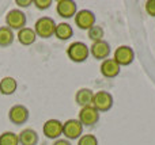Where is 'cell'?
<instances>
[{
	"instance_id": "obj_5",
	"label": "cell",
	"mask_w": 155,
	"mask_h": 145,
	"mask_svg": "<svg viewBox=\"0 0 155 145\" xmlns=\"http://www.w3.org/2000/svg\"><path fill=\"white\" fill-rule=\"evenodd\" d=\"M5 24L8 29L14 30H22L23 27H26V15L22 12L21 10H11L5 15Z\"/></svg>"
},
{
	"instance_id": "obj_7",
	"label": "cell",
	"mask_w": 155,
	"mask_h": 145,
	"mask_svg": "<svg viewBox=\"0 0 155 145\" xmlns=\"http://www.w3.org/2000/svg\"><path fill=\"white\" fill-rule=\"evenodd\" d=\"M74 20L80 30H88L95 24V14L90 10H80L74 16Z\"/></svg>"
},
{
	"instance_id": "obj_25",
	"label": "cell",
	"mask_w": 155,
	"mask_h": 145,
	"mask_svg": "<svg viewBox=\"0 0 155 145\" xmlns=\"http://www.w3.org/2000/svg\"><path fill=\"white\" fill-rule=\"evenodd\" d=\"M15 3L19 5V7H29L30 4H33L31 0H16Z\"/></svg>"
},
{
	"instance_id": "obj_24",
	"label": "cell",
	"mask_w": 155,
	"mask_h": 145,
	"mask_svg": "<svg viewBox=\"0 0 155 145\" xmlns=\"http://www.w3.org/2000/svg\"><path fill=\"white\" fill-rule=\"evenodd\" d=\"M146 11L150 16L155 18V0H147L146 2Z\"/></svg>"
},
{
	"instance_id": "obj_11",
	"label": "cell",
	"mask_w": 155,
	"mask_h": 145,
	"mask_svg": "<svg viewBox=\"0 0 155 145\" xmlns=\"http://www.w3.org/2000/svg\"><path fill=\"white\" fill-rule=\"evenodd\" d=\"M42 133L46 138L57 140L63 134V122L59 119H48L42 126Z\"/></svg>"
},
{
	"instance_id": "obj_9",
	"label": "cell",
	"mask_w": 155,
	"mask_h": 145,
	"mask_svg": "<svg viewBox=\"0 0 155 145\" xmlns=\"http://www.w3.org/2000/svg\"><path fill=\"white\" fill-rule=\"evenodd\" d=\"M78 119H79V122L83 126H94L99 121V113L93 106L82 107L79 111V118Z\"/></svg>"
},
{
	"instance_id": "obj_23",
	"label": "cell",
	"mask_w": 155,
	"mask_h": 145,
	"mask_svg": "<svg viewBox=\"0 0 155 145\" xmlns=\"http://www.w3.org/2000/svg\"><path fill=\"white\" fill-rule=\"evenodd\" d=\"M33 4L38 8V10H46L52 5V0H34Z\"/></svg>"
},
{
	"instance_id": "obj_12",
	"label": "cell",
	"mask_w": 155,
	"mask_h": 145,
	"mask_svg": "<svg viewBox=\"0 0 155 145\" xmlns=\"http://www.w3.org/2000/svg\"><path fill=\"white\" fill-rule=\"evenodd\" d=\"M56 11L61 18L70 19L76 15L78 8L76 3L74 0H57L56 3Z\"/></svg>"
},
{
	"instance_id": "obj_8",
	"label": "cell",
	"mask_w": 155,
	"mask_h": 145,
	"mask_svg": "<svg viewBox=\"0 0 155 145\" xmlns=\"http://www.w3.org/2000/svg\"><path fill=\"white\" fill-rule=\"evenodd\" d=\"M8 119L14 125H23L29 119V110L23 105H15L8 111Z\"/></svg>"
},
{
	"instance_id": "obj_19",
	"label": "cell",
	"mask_w": 155,
	"mask_h": 145,
	"mask_svg": "<svg viewBox=\"0 0 155 145\" xmlns=\"http://www.w3.org/2000/svg\"><path fill=\"white\" fill-rule=\"evenodd\" d=\"M15 39L14 31L11 29H8L7 26H2L0 27V48H7Z\"/></svg>"
},
{
	"instance_id": "obj_6",
	"label": "cell",
	"mask_w": 155,
	"mask_h": 145,
	"mask_svg": "<svg viewBox=\"0 0 155 145\" xmlns=\"http://www.w3.org/2000/svg\"><path fill=\"white\" fill-rule=\"evenodd\" d=\"M135 60V52L131 46L121 45L114 50V61L120 67H127L131 65Z\"/></svg>"
},
{
	"instance_id": "obj_21",
	"label": "cell",
	"mask_w": 155,
	"mask_h": 145,
	"mask_svg": "<svg viewBox=\"0 0 155 145\" xmlns=\"http://www.w3.org/2000/svg\"><path fill=\"white\" fill-rule=\"evenodd\" d=\"M104 29L101 26H95L94 24L91 29L87 30V37L90 38L93 42H98V41H102L104 39Z\"/></svg>"
},
{
	"instance_id": "obj_14",
	"label": "cell",
	"mask_w": 155,
	"mask_h": 145,
	"mask_svg": "<svg viewBox=\"0 0 155 145\" xmlns=\"http://www.w3.org/2000/svg\"><path fill=\"white\" fill-rule=\"evenodd\" d=\"M93 98H94L93 90L80 88V90H78L76 94H75V102L80 106V107H87V106H91Z\"/></svg>"
},
{
	"instance_id": "obj_4",
	"label": "cell",
	"mask_w": 155,
	"mask_h": 145,
	"mask_svg": "<svg viewBox=\"0 0 155 145\" xmlns=\"http://www.w3.org/2000/svg\"><path fill=\"white\" fill-rule=\"evenodd\" d=\"M63 134L65 140H79L83 134V125L79 119H67L63 122Z\"/></svg>"
},
{
	"instance_id": "obj_26",
	"label": "cell",
	"mask_w": 155,
	"mask_h": 145,
	"mask_svg": "<svg viewBox=\"0 0 155 145\" xmlns=\"http://www.w3.org/2000/svg\"><path fill=\"white\" fill-rule=\"evenodd\" d=\"M53 145H71V143L65 138H57V140H54Z\"/></svg>"
},
{
	"instance_id": "obj_16",
	"label": "cell",
	"mask_w": 155,
	"mask_h": 145,
	"mask_svg": "<svg viewBox=\"0 0 155 145\" xmlns=\"http://www.w3.org/2000/svg\"><path fill=\"white\" fill-rule=\"evenodd\" d=\"M19 145H37L38 144V134L34 129H23L18 134Z\"/></svg>"
},
{
	"instance_id": "obj_1",
	"label": "cell",
	"mask_w": 155,
	"mask_h": 145,
	"mask_svg": "<svg viewBox=\"0 0 155 145\" xmlns=\"http://www.w3.org/2000/svg\"><path fill=\"white\" fill-rule=\"evenodd\" d=\"M67 56L72 62H84L90 56V49L84 42L75 41L67 48Z\"/></svg>"
},
{
	"instance_id": "obj_13",
	"label": "cell",
	"mask_w": 155,
	"mask_h": 145,
	"mask_svg": "<svg viewBox=\"0 0 155 145\" xmlns=\"http://www.w3.org/2000/svg\"><path fill=\"white\" fill-rule=\"evenodd\" d=\"M102 76L107 79H113L116 76H118L121 71V67L114 61V58H106L101 62V67H99Z\"/></svg>"
},
{
	"instance_id": "obj_20",
	"label": "cell",
	"mask_w": 155,
	"mask_h": 145,
	"mask_svg": "<svg viewBox=\"0 0 155 145\" xmlns=\"http://www.w3.org/2000/svg\"><path fill=\"white\" fill-rule=\"evenodd\" d=\"M0 145H19L18 134L14 132H4L0 134Z\"/></svg>"
},
{
	"instance_id": "obj_15",
	"label": "cell",
	"mask_w": 155,
	"mask_h": 145,
	"mask_svg": "<svg viewBox=\"0 0 155 145\" xmlns=\"http://www.w3.org/2000/svg\"><path fill=\"white\" fill-rule=\"evenodd\" d=\"M19 43H22L23 46H30L35 42L37 39V34H35L34 29H30V27H23L22 30H19L18 34H16Z\"/></svg>"
},
{
	"instance_id": "obj_17",
	"label": "cell",
	"mask_w": 155,
	"mask_h": 145,
	"mask_svg": "<svg viewBox=\"0 0 155 145\" xmlns=\"http://www.w3.org/2000/svg\"><path fill=\"white\" fill-rule=\"evenodd\" d=\"M18 88V83L14 77L5 76L0 80V94L2 95H12Z\"/></svg>"
},
{
	"instance_id": "obj_18",
	"label": "cell",
	"mask_w": 155,
	"mask_h": 145,
	"mask_svg": "<svg viewBox=\"0 0 155 145\" xmlns=\"http://www.w3.org/2000/svg\"><path fill=\"white\" fill-rule=\"evenodd\" d=\"M54 35H56V38H59V39H61V41H67L74 35V30H72V27H71V24L60 23V24H56Z\"/></svg>"
},
{
	"instance_id": "obj_2",
	"label": "cell",
	"mask_w": 155,
	"mask_h": 145,
	"mask_svg": "<svg viewBox=\"0 0 155 145\" xmlns=\"http://www.w3.org/2000/svg\"><path fill=\"white\" fill-rule=\"evenodd\" d=\"M54 30H56V22L49 16H41L34 24L35 34L41 38H51L52 35H54Z\"/></svg>"
},
{
	"instance_id": "obj_3",
	"label": "cell",
	"mask_w": 155,
	"mask_h": 145,
	"mask_svg": "<svg viewBox=\"0 0 155 145\" xmlns=\"http://www.w3.org/2000/svg\"><path fill=\"white\" fill-rule=\"evenodd\" d=\"M94 109L98 113H106L113 107V96L110 92L107 91H97L94 92L93 103H91Z\"/></svg>"
},
{
	"instance_id": "obj_22",
	"label": "cell",
	"mask_w": 155,
	"mask_h": 145,
	"mask_svg": "<svg viewBox=\"0 0 155 145\" xmlns=\"http://www.w3.org/2000/svg\"><path fill=\"white\" fill-rule=\"evenodd\" d=\"M78 145H98V138L94 134H82L78 140Z\"/></svg>"
},
{
	"instance_id": "obj_10",
	"label": "cell",
	"mask_w": 155,
	"mask_h": 145,
	"mask_svg": "<svg viewBox=\"0 0 155 145\" xmlns=\"http://www.w3.org/2000/svg\"><path fill=\"white\" fill-rule=\"evenodd\" d=\"M88 49H90L91 56H93L95 60H101V61L106 60L107 57L110 56V52H112L109 42H106L105 39L98 41V42H93V45H91Z\"/></svg>"
}]
</instances>
